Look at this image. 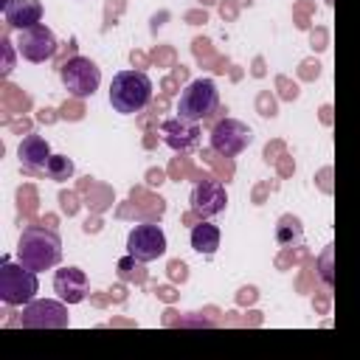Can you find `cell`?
I'll list each match as a JSON object with an SVG mask.
<instances>
[{
    "label": "cell",
    "instance_id": "obj_8",
    "mask_svg": "<svg viewBox=\"0 0 360 360\" xmlns=\"http://www.w3.org/2000/svg\"><path fill=\"white\" fill-rule=\"evenodd\" d=\"M22 326L28 329H65L70 323V315H68V307L65 301H51V298H42V301H31L22 307V318H20Z\"/></svg>",
    "mask_w": 360,
    "mask_h": 360
},
{
    "label": "cell",
    "instance_id": "obj_3",
    "mask_svg": "<svg viewBox=\"0 0 360 360\" xmlns=\"http://www.w3.org/2000/svg\"><path fill=\"white\" fill-rule=\"evenodd\" d=\"M39 281H37V270L25 267L22 262H11L3 259L0 264V298L8 307H25L37 298Z\"/></svg>",
    "mask_w": 360,
    "mask_h": 360
},
{
    "label": "cell",
    "instance_id": "obj_12",
    "mask_svg": "<svg viewBox=\"0 0 360 360\" xmlns=\"http://www.w3.org/2000/svg\"><path fill=\"white\" fill-rule=\"evenodd\" d=\"M53 290L65 304H82L87 298V276H84V270H79V267L56 270Z\"/></svg>",
    "mask_w": 360,
    "mask_h": 360
},
{
    "label": "cell",
    "instance_id": "obj_9",
    "mask_svg": "<svg viewBox=\"0 0 360 360\" xmlns=\"http://www.w3.org/2000/svg\"><path fill=\"white\" fill-rule=\"evenodd\" d=\"M56 48H59V42H56L53 31H51L48 25H42V22H39V25H34V28L20 31L17 51H20V56H22V59H28V62H34V65L48 62V59L56 53Z\"/></svg>",
    "mask_w": 360,
    "mask_h": 360
},
{
    "label": "cell",
    "instance_id": "obj_7",
    "mask_svg": "<svg viewBox=\"0 0 360 360\" xmlns=\"http://www.w3.org/2000/svg\"><path fill=\"white\" fill-rule=\"evenodd\" d=\"M127 253L135 259V262H155L166 253V233L160 225H152V222H143V225H135L127 236Z\"/></svg>",
    "mask_w": 360,
    "mask_h": 360
},
{
    "label": "cell",
    "instance_id": "obj_18",
    "mask_svg": "<svg viewBox=\"0 0 360 360\" xmlns=\"http://www.w3.org/2000/svg\"><path fill=\"white\" fill-rule=\"evenodd\" d=\"M3 56H6L3 59V76H8L14 70V56H11V42L6 37H3Z\"/></svg>",
    "mask_w": 360,
    "mask_h": 360
},
{
    "label": "cell",
    "instance_id": "obj_2",
    "mask_svg": "<svg viewBox=\"0 0 360 360\" xmlns=\"http://www.w3.org/2000/svg\"><path fill=\"white\" fill-rule=\"evenodd\" d=\"M152 79L143 70H118L110 84V104L121 115H135L152 101Z\"/></svg>",
    "mask_w": 360,
    "mask_h": 360
},
{
    "label": "cell",
    "instance_id": "obj_19",
    "mask_svg": "<svg viewBox=\"0 0 360 360\" xmlns=\"http://www.w3.org/2000/svg\"><path fill=\"white\" fill-rule=\"evenodd\" d=\"M329 256H332V250H326V256H323V281H326V284H332V273H329Z\"/></svg>",
    "mask_w": 360,
    "mask_h": 360
},
{
    "label": "cell",
    "instance_id": "obj_16",
    "mask_svg": "<svg viewBox=\"0 0 360 360\" xmlns=\"http://www.w3.org/2000/svg\"><path fill=\"white\" fill-rule=\"evenodd\" d=\"M276 239H278V245H284V248H298V245L304 242L301 219L292 217V214H284V217L278 219V225H276Z\"/></svg>",
    "mask_w": 360,
    "mask_h": 360
},
{
    "label": "cell",
    "instance_id": "obj_15",
    "mask_svg": "<svg viewBox=\"0 0 360 360\" xmlns=\"http://www.w3.org/2000/svg\"><path fill=\"white\" fill-rule=\"evenodd\" d=\"M191 248L202 256H214L219 248V228L211 222H200L191 228Z\"/></svg>",
    "mask_w": 360,
    "mask_h": 360
},
{
    "label": "cell",
    "instance_id": "obj_17",
    "mask_svg": "<svg viewBox=\"0 0 360 360\" xmlns=\"http://www.w3.org/2000/svg\"><path fill=\"white\" fill-rule=\"evenodd\" d=\"M45 172H48V177H51V180H56V183H62V180H68V177H73V172H76V166H73V160H70L68 155H51V160H48V166H45Z\"/></svg>",
    "mask_w": 360,
    "mask_h": 360
},
{
    "label": "cell",
    "instance_id": "obj_4",
    "mask_svg": "<svg viewBox=\"0 0 360 360\" xmlns=\"http://www.w3.org/2000/svg\"><path fill=\"white\" fill-rule=\"evenodd\" d=\"M217 107H219V90H217L214 79L188 82L177 98V115L186 121H194V124L205 121Z\"/></svg>",
    "mask_w": 360,
    "mask_h": 360
},
{
    "label": "cell",
    "instance_id": "obj_6",
    "mask_svg": "<svg viewBox=\"0 0 360 360\" xmlns=\"http://www.w3.org/2000/svg\"><path fill=\"white\" fill-rule=\"evenodd\" d=\"M250 143H253V129L239 118H222L211 129V149L225 158L242 155Z\"/></svg>",
    "mask_w": 360,
    "mask_h": 360
},
{
    "label": "cell",
    "instance_id": "obj_5",
    "mask_svg": "<svg viewBox=\"0 0 360 360\" xmlns=\"http://www.w3.org/2000/svg\"><path fill=\"white\" fill-rule=\"evenodd\" d=\"M59 79L73 98H90L101 84V70L93 59L76 53L59 68Z\"/></svg>",
    "mask_w": 360,
    "mask_h": 360
},
{
    "label": "cell",
    "instance_id": "obj_1",
    "mask_svg": "<svg viewBox=\"0 0 360 360\" xmlns=\"http://www.w3.org/2000/svg\"><path fill=\"white\" fill-rule=\"evenodd\" d=\"M62 259V239L56 231L42 228V225H31L20 233L17 242V262H22L31 270H51L56 267Z\"/></svg>",
    "mask_w": 360,
    "mask_h": 360
},
{
    "label": "cell",
    "instance_id": "obj_10",
    "mask_svg": "<svg viewBox=\"0 0 360 360\" xmlns=\"http://www.w3.org/2000/svg\"><path fill=\"white\" fill-rule=\"evenodd\" d=\"M188 202H191V211H194V214L211 219V217H217V214L225 211V205H228V191H225V186L217 183V180H202V183L194 186Z\"/></svg>",
    "mask_w": 360,
    "mask_h": 360
},
{
    "label": "cell",
    "instance_id": "obj_11",
    "mask_svg": "<svg viewBox=\"0 0 360 360\" xmlns=\"http://www.w3.org/2000/svg\"><path fill=\"white\" fill-rule=\"evenodd\" d=\"M160 138H163V143L169 146V149H174V152H191V149H197V143H200V127L194 124V121H186V118H166L163 124H160Z\"/></svg>",
    "mask_w": 360,
    "mask_h": 360
},
{
    "label": "cell",
    "instance_id": "obj_14",
    "mask_svg": "<svg viewBox=\"0 0 360 360\" xmlns=\"http://www.w3.org/2000/svg\"><path fill=\"white\" fill-rule=\"evenodd\" d=\"M17 158L28 172H39L51 160V146H48V141L42 135H25L20 141V146H17Z\"/></svg>",
    "mask_w": 360,
    "mask_h": 360
},
{
    "label": "cell",
    "instance_id": "obj_13",
    "mask_svg": "<svg viewBox=\"0 0 360 360\" xmlns=\"http://www.w3.org/2000/svg\"><path fill=\"white\" fill-rule=\"evenodd\" d=\"M3 17L11 28H34L42 20V3L39 0H6L3 3Z\"/></svg>",
    "mask_w": 360,
    "mask_h": 360
}]
</instances>
